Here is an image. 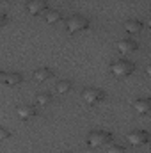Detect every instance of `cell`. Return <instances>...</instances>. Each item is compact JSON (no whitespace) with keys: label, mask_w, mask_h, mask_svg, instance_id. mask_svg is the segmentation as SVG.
I'll return each instance as SVG.
<instances>
[{"label":"cell","mask_w":151,"mask_h":153,"mask_svg":"<svg viewBox=\"0 0 151 153\" xmlns=\"http://www.w3.org/2000/svg\"><path fill=\"white\" fill-rule=\"evenodd\" d=\"M5 23H7V14L2 13V25H5Z\"/></svg>","instance_id":"cell-18"},{"label":"cell","mask_w":151,"mask_h":153,"mask_svg":"<svg viewBox=\"0 0 151 153\" xmlns=\"http://www.w3.org/2000/svg\"><path fill=\"white\" fill-rule=\"evenodd\" d=\"M84 100L89 103V105H98L105 100V93L101 89H96V87H89L84 91Z\"/></svg>","instance_id":"cell-4"},{"label":"cell","mask_w":151,"mask_h":153,"mask_svg":"<svg viewBox=\"0 0 151 153\" xmlns=\"http://www.w3.org/2000/svg\"><path fill=\"white\" fill-rule=\"evenodd\" d=\"M117 48H119V52L121 53H132V52H135L137 50V43L133 41V39H119L117 41Z\"/></svg>","instance_id":"cell-8"},{"label":"cell","mask_w":151,"mask_h":153,"mask_svg":"<svg viewBox=\"0 0 151 153\" xmlns=\"http://www.w3.org/2000/svg\"><path fill=\"white\" fill-rule=\"evenodd\" d=\"M0 7H2V11L7 7V0H0Z\"/></svg>","instance_id":"cell-19"},{"label":"cell","mask_w":151,"mask_h":153,"mask_svg":"<svg viewBox=\"0 0 151 153\" xmlns=\"http://www.w3.org/2000/svg\"><path fill=\"white\" fill-rule=\"evenodd\" d=\"M71 87H73V84L70 80H59L57 85H55V89H57L59 94H66L68 91H71Z\"/></svg>","instance_id":"cell-14"},{"label":"cell","mask_w":151,"mask_h":153,"mask_svg":"<svg viewBox=\"0 0 151 153\" xmlns=\"http://www.w3.org/2000/svg\"><path fill=\"white\" fill-rule=\"evenodd\" d=\"M124 27H126V30H128V32L135 34V32L142 30V22H139V20H128Z\"/></svg>","instance_id":"cell-13"},{"label":"cell","mask_w":151,"mask_h":153,"mask_svg":"<svg viewBox=\"0 0 151 153\" xmlns=\"http://www.w3.org/2000/svg\"><path fill=\"white\" fill-rule=\"evenodd\" d=\"M66 153H75V152H66Z\"/></svg>","instance_id":"cell-22"},{"label":"cell","mask_w":151,"mask_h":153,"mask_svg":"<svg viewBox=\"0 0 151 153\" xmlns=\"http://www.w3.org/2000/svg\"><path fill=\"white\" fill-rule=\"evenodd\" d=\"M7 137H9V130H7V128H0V139L5 141Z\"/></svg>","instance_id":"cell-17"},{"label":"cell","mask_w":151,"mask_h":153,"mask_svg":"<svg viewBox=\"0 0 151 153\" xmlns=\"http://www.w3.org/2000/svg\"><path fill=\"white\" fill-rule=\"evenodd\" d=\"M126 139H128V143L133 144V146H142V144H146V143L150 141V134H148L146 130H133V132H130V134L126 135Z\"/></svg>","instance_id":"cell-5"},{"label":"cell","mask_w":151,"mask_h":153,"mask_svg":"<svg viewBox=\"0 0 151 153\" xmlns=\"http://www.w3.org/2000/svg\"><path fill=\"white\" fill-rule=\"evenodd\" d=\"M107 153H124V148H123L121 144H110L109 150H107Z\"/></svg>","instance_id":"cell-16"},{"label":"cell","mask_w":151,"mask_h":153,"mask_svg":"<svg viewBox=\"0 0 151 153\" xmlns=\"http://www.w3.org/2000/svg\"><path fill=\"white\" fill-rule=\"evenodd\" d=\"M133 109L141 114H148L151 112V98H137L133 102Z\"/></svg>","instance_id":"cell-9"},{"label":"cell","mask_w":151,"mask_h":153,"mask_svg":"<svg viewBox=\"0 0 151 153\" xmlns=\"http://www.w3.org/2000/svg\"><path fill=\"white\" fill-rule=\"evenodd\" d=\"M50 76H53V71H52L50 68H38V70L34 71V78H36L38 82H43V80H48Z\"/></svg>","instance_id":"cell-11"},{"label":"cell","mask_w":151,"mask_h":153,"mask_svg":"<svg viewBox=\"0 0 151 153\" xmlns=\"http://www.w3.org/2000/svg\"><path fill=\"white\" fill-rule=\"evenodd\" d=\"M66 29L70 32H82V30H87L89 29V20L82 14H75L71 16L68 22H66Z\"/></svg>","instance_id":"cell-3"},{"label":"cell","mask_w":151,"mask_h":153,"mask_svg":"<svg viewBox=\"0 0 151 153\" xmlns=\"http://www.w3.org/2000/svg\"><path fill=\"white\" fill-rule=\"evenodd\" d=\"M27 11H29V14L38 16L43 11H46V2H44V0H30V2L27 4Z\"/></svg>","instance_id":"cell-7"},{"label":"cell","mask_w":151,"mask_h":153,"mask_svg":"<svg viewBox=\"0 0 151 153\" xmlns=\"http://www.w3.org/2000/svg\"><path fill=\"white\" fill-rule=\"evenodd\" d=\"M110 141H112V135L105 130H94L87 135V144L91 148H101L105 144H110Z\"/></svg>","instance_id":"cell-1"},{"label":"cell","mask_w":151,"mask_h":153,"mask_svg":"<svg viewBox=\"0 0 151 153\" xmlns=\"http://www.w3.org/2000/svg\"><path fill=\"white\" fill-rule=\"evenodd\" d=\"M44 20H46V23H57L61 20V13L57 9H48L44 14Z\"/></svg>","instance_id":"cell-12"},{"label":"cell","mask_w":151,"mask_h":153,"mask_svg":"<svg viewBox=\"0 0 151 153\" xmlns=\"http://www.w3.org/2000/svg\"><path fill=\"white\" fill-rule=\"evenodd\" d=\"M0 80L4 82V84H7V85H18V84H21V80H23V76L20 75V73H0Z\"/></svg>","instance_id":"cell-10"},{"label":"cell","mask_w":151,"mask_h":153,"mask_svg":"<svg viewBox=\"0 0 151 153\" xmlns=\"http://www.w3.org/2000/svg\"><path fill=\"white\" fill-rule=\"evenodd\" d=\"M36 102H38V105H48L52 102V94L50 93H39L36 96Z\"/></svg>","instance_id":"cell-15"},{"label":"cell","mask_w":151,"mask_h":153,"mask_svg":"<svg viewBox=\"0 0 151 153\" xmlns=\"http://www.w3.org/2000/svg\"><path fill=\"white\" fill-rule=\"evenodd\" d=\"M133 70H135V64L126 59H119L112 62V73L115 76H128L133 73Z\"/></svg>","instance_id":"cell-2"},{"label":"cell","mask_w":151,"mask_h":153,"mask_svg":"<svg viewBox=\"0 0 151 153\" xmlns=\"http://www.w3.org/2000/svg\"><path fill=\"white\" fill-rule=\"evenodd\" d=\"M146 73L151 76V64H148V66H146Z\"/></svg>","instance_id":"cell-20"},{"label":"cell","mask_w":151,"mask_h":153,"mask_svg":"<svg viewBox=\"0 0 151 153\" xmlns=\"http://www.w3.org/2000/svg\"><path fill=\"white\" fill-rule=\"evenodd\" d=\"M16 114H18V117H21V119H30V117H34V116L38 114V109L34 105L23 103V105H18L16 107Z\"/></svg>","instance_id":"cell-6"},{"label":"cell","mask_w":151,"mask_h":153,"mask_svg":"<svg viewBox=\"0 0 151 153\" xmlns=\"http://www.w3.org/2000/svg\"><path fill=\"white\" fill-rule=\"evenodd\" d=\"M148 27H151V18L148 20Z\"/></svg>","instance_id":"cell-21"}]
</instances>
